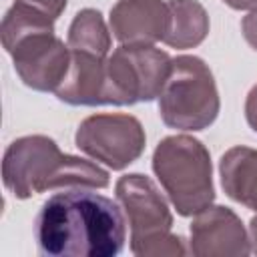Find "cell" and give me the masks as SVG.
I'll list each match as a JSON object with an SVG mask.
<instances>
[{"label":"cell","instance_id":"obj_1","mask_svg":"<svg viewBox=\"0 0 257 257\" xmlns=\"http://www.w3.org/2000/svg\"><path fill=\"white\" fill-rule=\"evenodd\" d=\"M38 251L50 257H114L126 241L118 205L86 187L48 197L34 219Z\"/></svg>","mask_w":257,"mask_h":257},{"label":"cell","instance_id":"obj_2","mask_svg":"<svg viewBox=\"0 0 257 257\" xmlns=\"http://www.w3.org/2000/svg\"><path fill=\"white\" fill-rule=\"evenodd\" d=\"M2 181L16 199H28L52 189H104L108 173L90 161L62 153L44 135H28L8 145Z\"/></svg>","mask_w":257,"mask_h":257},{"label":"cell","instance_id":"obj_3","mask_svg":"<svg viewBox=\"0 0 257 257\" xmlns=\"http://www.w3.org/2000/svg\"><path fill=\"white\" fill-rule=\"evenodd\" d=\"M153 171L183 217L197 215L215 201L211 157L199 139L165 137L153 153Z\"/></svg>","mask_w":257,"mask_h":257},{"label":"cell","instance_id":"obj_4","mask_svg":"<svg viewBox=\"0 0 257 257\" xmlns=\"http://www.w3.org/2000/svg\"><path fill=\"white\" fill-rule=\"evenodd\" d=\"M116 201L131 225V251L141 257L185 255L183 237L171 233L173 215L157 185L141 173L124 175L114 185Z\"/></svg>","mask_w":257,"mask_h":257},{"label":"cell","instance_id":"obj_5","mask_svg":"<svg viewBox=\"0 0 257 257\" xmlns=\"http://www.w3.org/2000/svg\"><path fill=\"white\" fill-rule=\"evenodd\" d=\"M219 90L209 66L191 54L173 58L169 78L159 94L163 122L179 131H203L219 114Z\"/></svg>","mask_w":257,"mask_h":257},{"label":"cell","instance_id":"obj_6","mask_svg":"<svg viewBox=\"0 0 257 257\" xmlns=\"http://www.w3.org/2000/svg\"><path fill=\"white\" fill-rule=\"evenodd\" d=\"M171 64L173 58L161 48L120 44L106 56L112 104L126 106L159 98L169 78Z\"/></svg>","mask_w":257,"mask_h":257},{"label":"cell","instance_id":"obj_7","mask_svg":"<svg viewBox=\"0 0 257 257\" xmlns=\"http://www.w3.org/2000/svg\"><path fill=\"white\" fill-rule=\"evenodd\" d=\"M76 147L112 171H122L145 151V128L131 114H92L74 135Z\"/></svg>","mask_w":257,"mask_h":257},{"label":"cell","instance_id":"obj_8","mask_svg":"<svg viewBox=\"0 0 257 257\" xmlns=\"http://www.w3.org/2000/svg\"><path fill=\"white\" fill-rule=\"evenodd\" d=\"M20 80L32 90H56L70 64V48L54 32H36L20 38L8 50Z\"/></svg>","mask_w":257,"mask_h":257},{"label":"cell","instance_id":"obj_9","mask_svg":"<svg viewBox=\"0 0 257 257\" xmlns=\"http://www.w3.org/2000/svg\"><path fill=\"white\" fill-rule=\"evenodd\" d=\"M191 253L197 257H243L251 253L249 233L237 213L221 205L199 211L191 223Z\"/></svg>","mask_w":257,"mask_h":257},{"label":"cell","instance_id":"obj_10","mask_svg":"<svg viewBox=\"0 0 257 257\" xmlns=\"http://www.w3.org/2000/svg\"><path fill=\"white\" fill-rule=\"evenodd\" d=\"M112 36L126 46H153L165 38L169 4L163 0H118L108 16Z\"/></svg>","mask_w":257,"mask_h":257},{"label":"cell","instance_id":"obj_11","mask_svg":"<svg viewBox=\"0 0 257 257\" xmlns=\"http://www.w3.org/2000/svg\"><path fill=\"white\" fill-rule=\"evenodd\" d=\"M54 92L58 100L72 106L112 104L106 56L70 50V64L66 76Z\"/></svg>","mask_w":257,"mask_h":257},{"label":"cell","instance_id":"obj_12","mask_svg":"<svg viewBox=\"0 0 257 257\" xmlns=\"http://www.w3.org/2000/svg\"><path fill=\"white\" fill-rule=\"evenodd\" d=\"M66 0H14L2 20V44L8 50L14 42L36 32H54V22L64 12Z\"/></svg>","mask_w":257,"mask_h":257},{"label":"cell","instance_id":"obj_13","mask_svg":"<svg viewBox=\"0 0 257 257\" xmlns=\"http://www.w3.org/2000/svg\"><path fill=\"white\" fill-rule=\"evenodd\" d=\"M219 173L227 197L257 213V149H229L219 161Z\"/></svg>","mask_w":257,"mask_h":257},{"label":"cell","instance_id":"obj_14","mask_svg":"<svg viewBox=\"0 0 257 257\" xmlns=\"http://www.w3.org/2000/svg\"><path fill=\"white\" fill-rule=\"evenodd\" d=\"M169 26L163 42L171 48H195L209 34V14L197 0H169Z\"/></svg>","mask_w":257,"mask_h":257},{"label":"cell","instance_id":"obj_15","mask_svg":"<svg viewBox=\"0 0 257 257\" xmlns=\"http://www.w3.org/2000/svg\"><path fill=\"white\" fill-rule=\"evenodd\" d=\"M66 44L70 50L92 52L98 56H108L110 50V32L104 24V18L94 8H84L76 12L68 26Z\"/></svg>","mask_w":257,"mask_h":257},{"label":"cell","instance_id":"obj_16","mask_svg":"<svg viewBox=\"0 0 257 257\" xmlns=\"http://www.w3.org/2000/svg\"><path fill=\"white\" fill-rule=\"evenodd\" d=\"M241 32L247 40V44L257 50V8H253L247 16H243L241 20Z\"/></svg>","mask_w":257,"mask_h":257},{"label":"cell","instance_id":"obj_17","mask_svg":"<svg viewBox=\"0 0 257 257\" xmlns=\"http://www.w3.org/2000/svg\"><path fill=\"white\" fill-rule=\"evenodd\" d=\"M245 118H247L249 126L257 133V84L247 94V100H245Z\"/></svg>","mask_w":257,"mask_h":257},{"label":"cell","instance_id":"obj_18","mask_svg":"<svg viewBox=\"0 0 257 257\" xmlns=\"http://www.w3.org/2000/svg\"><path fill=\"white\" fill-rule=\"evenodd\" d=\"M227 6L235 8V10H253L257 8V0H223Z\"/></svg>","mask_w":257,"mask_h":257},{"label":"cell","instance_id":"obj_19","mask_svg":"<svg viewBox=\"0 0 257 257\" xmlns=\"http://www.w3.org/2000/svg\"><path fill=\"white\" fill-rule=\"evenodd\" d=\"M249 245H251V253L257 255V217H253L249 221Z\"/></svg>","mask_w":257,"mask_h":257}]
</instances>
